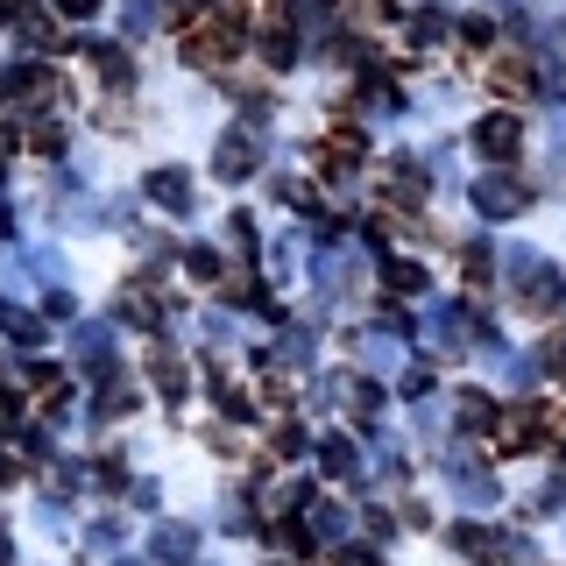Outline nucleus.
<instances>
[{
	"label": "nucleus",
	"instance_id": "nucleus-6",
	"mask_svg": "<svg viewBox=\"0 0 566 566\" xmlns=\"http://www.w3.org/2000/svg\"><path fill=\"white\" fill-rule=\"evenodd\" d=\"M495 93H531V64L503 57V64H495Z\"/></svg>",
	"mask_w": 566,
	"mask_h": 566
},
{
	"label": "nucleus",
	"instance_id": "nucleus-14",
	"mask_svg": "<svg viewBox=\"0 0 566 566\" xmlns=\"http://www.w3.org/2000/svg\"><path fill=\"white\" fill-rule=\"evenodd\" d=\"M333 566H376V559H368V553H340V559H333Z\"/></svg>",
	"mask_w": 566,
	"mask_h": 566
},
{
	"label": "nucleus",
	"instance_id": "nucleus-11",
	"mask_svg": "<svg viewBox=\"0 0 566 566\" xmlns=\"http://www.w3.org/2000/svg\"><path fill=\"white\" fill-rule=\"evenodd\" d=\"M545 368H553V376H566V333H553V340H545Z\"/></svg>",
	"mask_w": 566,
	"mask_h": 566
},
{
	"label": "nucleus",
	"instance_id": "nucleus-5",
	"mask_svg": "<svg viewBox=\"0 0 566 566\" xmlns=\"http://www.w3.org/2000/svg\"><path fill=\"white\" fill-rule=\"evenodd\" d=\"M460 424H474V432H482V424H495V403L482 397V389H460Z\"/></svg>",
	"mask_w": 566,
	"mask_h": 566
},
{
	"label": "nucleus",
	"instance_id": "nucleus-12",
	"mask_svg": "<svg viewBox=\"0 0 566 566\" xmlns=\"http://www.w3.org/2000/svg\"><path fill=\"white\" fill-rule=\"evenodd\" d=\"M93 8H99V0H57V14H64V22H85Z\"/></svg>",
	"mask_w": 566,
	"mask_h": 566
},
{
	"label": "nucleus",
	"instance_id": "nucleus-7",
	"mask_svg": "<svg viewBox=\"0 0 566 566\" xmlns=\"http://www.w3.org/2000/svg\"><path fill=\"white\" fill-rule=\"evenodd\" d=\"M460 43H468V50H489L495 43V22H489V14H468V22H460Z\"/></svg>",
	"mask_w": 566,
	"mask_h": 566
},
{
	"label": "nucleus",
	"instance_id": "nucleus-9",
	"mask_svg": "<svg viewBox=\"0 0 566 566\" xmlns=\"http://www.w3.org/2000/svg\"><path fill=\"white\" fill-rule=\"evenodd\" d=\"M156 199H164V206H185V199H191V185H185L177 170H164V177H156Z\"/></svg>",
	"mask_w": 566,
	"mask_h": 566
},
{
	"label": "nucleus",
	"instance_id": "nucleus-3",
	"mask_svg": "<svg viewBox=\"0 0 566 566\" xmlns=\"http://www.w3.org/2000/svg\"><path fill=\"white\" fill-rule=\"evenodd\" d=\"M474 206H482L489 220H510V212L524 206V185H510V177H482V185H474Z\"/></svg>",
	"mask_w": 566,
	"mask_h": 566
},
{
	"label": "nucleus",
	"instance_id": "nucleus-10",
	"mask_svg": "<svg viewBox=\"0 0 566 566\" xmlns=\"http://www.w3.org/2000/svg\"><path fill=\"white\" fill-rule=\"evenodd\" d=\"M439 29H447V14H439V8H424V14H411V43H432Z\"/></svg>",
	"mask_w": 566,
	"mask_h": 566
},
{
	"label": "nucleus",
	"instance_id": "nucleus-13",
	"mask_svg": "<svg viewBox=\"0 0 566 566\" xmlns=\"http://www.w3.org/2000/svg\"><path fill=\"white\" fill-rule=\"evenodd\" d=\"M347 14H354V22H376V14H382V0H354Z\"/></svg>",
	"mask_w": 566,
	"mask_h": 566
},
{
	"label": "nucleus",
	"instance_id": "nucleus-4",
	"mask_svg": "<svg viewBox=\"0 0 566 566\" xmlns=\"http://www.w3.org/2000/svg\"><path fill=\"white\" fill-rule=\"evenodd\" d=\"M255 170V135L234 128V135H220V177H248Z\"/></svg>",
	"mask_w": 566,
	"mask_h": 566
},
{
	"label": "nucleus",
	"instance_id": "nucleus-8",
	"mask_svg": "<svg viewBox=\"0 0 566 566\" xmlns=\"http://www.w3.org/2000/svg\"><path fill=\"white\" fill-rule=\"evenodd\" d=\"M389 291H397V297H418L424 291V270H418V262H397V270H389Z\"/></svg>",
	"mask_w": 566,
	"mask_h": 566
},
{
	"label": "nucleus",
	"instance_id": "nucleus-2",
	"mask_svg": "<svg viewBox=\"0 0 566 566\" xmlns=\"http://www.w3.org/2000/svg\"><path fill=\"white\" fill-rule=\"evenodd\" d=\"M517 142H524L517 114H489L482 128H474V149H482V156H495V164H503V156H517Z\"/></svg>",
	"mask_w": 566,
	"mask_h": 566
},
{
	"label": "nucleus",
	"instance_id": "nucleus-1",
	"mask_svg": "<svg viewBox=\"0 0 566 566\" xmlns=\"http://www.w3.org/2000/svg\"><path fill=\"white\" fill-rule=\"evenodd\" d=\"M510 270H517V305L524 312H553L559 305V270L538 255H510Z\"/></svg>",
	"mask_w": 566,
	"mask_h": 566
}]
</instances>
